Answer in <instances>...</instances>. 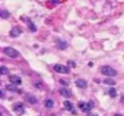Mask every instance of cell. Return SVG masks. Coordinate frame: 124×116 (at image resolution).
<instances>
[{"label": "cell", "instance_id": "cell-18", "mask_svg": "<svg viewBox=\"0 0 124 116\" xmlns=\"http://www.w3.org/2000/svg\"><path fill=\"white\" fill-rule=\"evenodd\" d=\"M45 106H46V108H51V107L53 106V102H52L51 100H46V101L45 102Z\"/></svg>", "mask_w": 124, "mask_h": 116}, {"label": "cell", "instance_id": "cell-21", "mask_svg": "<svg viewBox=\"0 0 124 116\" xmlns=\"http://www.w3.org/2000/svg\"><path fill=\"white\" fill-rule=\"evenodd\" d=\"M48 2L51 4H59L60 0H48Z\"/></svg>", "mask_w": 124, "mask_h": 116}, {"label": "cell", "instance_id": "cell-9", "mask_svg": "<svg viewBox=\"0 0 124 116\" xmlns=\"http://www.w3.org/2000/svg\"><path fill=\"white\" fill-rule=\"evenodd\" d=\"M10 81H11L12 84H15V85H19V84H21V78H20L18 75H16V74L10 76Z\"/></svg>", "mask_w": 124, "mask_h": 116}, {"label": "cell", "instance_id": "cell-4", "mask_svg": "<svg viewBox=\"0 0 124 116\" xmlns=\"http://www.w3.org/2000/svg\"><path fill=\"white\" fill-rule=\"evenodd\" d=\"M53 70L59 73H68L69 72V68L67 66H63L60 64H56L53 67Z\"/></svg>", "mask_w": 124, "mask_h": 116}, {"label": "cell", "instance_id": "cell-12", "mask_svg": "<svg viewBox=\"0 0 124 116\" xmlns=\"http://www.w3.org/2000/svg\"><path fill=\"white\" fill-rule=\"evenodd\" d=\"M63 103H64V106H65V108H66L67 110H69V111H74V106H73V103H72V102H70L69 101H65Z\"/></svg>", "mask_w": 124, "mask_h": 116}, {"label": "cell", "instance_id": "cell-2", "mask_svg": "<svg viewBox=\"0 0 124 116\" xmlns=\"http://www.w3.org/2000/svg\"><path fill=\"white\" fill-rule=\"evenodd\" d=\"M101 72H102L103 74H105L107 76H114V75L117 74V72L114 69H112L111 67H109V66H104L101 69Z\"/></svg>", "mask_w": 124, "mask_h": 116}, {"label": "cell", "instance_id": "cell-24", "mask_svg": "<svg viewBox=\"0 0 124 116\" xmlns=\"http://www.w3.org/2000/svg\"><path fill=\"white\" fill-rule=\"evenodd\" d=\"M114 116H122V115H121V114H115Z\"/></svg>", "mask_w": 124, "mask_h": 116}, {"label": "cell", "instance_id": "cell-5", "mask_svg": "<svg viewBox=\"0 0 124 116\" xmlns=\"http://www.w3.org/2000/svg\"><path fill=\"white\" fill-rule=\"evenodd\" d=\"M13 109L17 113V114H22L24 112V105L22 102H15L13 104Z\"/></svg>", "mask_w": 124, "mask_h": 116}, {"label": "cell", "instance_id": "cell-1", "mask_svg": "<svg viewBox=\"0 0 124 116\" xmlns=\"http://www.w3.org/2000/svg\"><path fill=\"white\" fill-rule=\"evenodd\" d=\"M3 52H4L7 56H9V57H11V58H16V57L19 55L18 51H17L16 49H15L14 47H11V46L5 47V48L3 49Z\"/></svg>", "mask_w": 124, "mask_h": 116}, {"label": "cell", "instance_id": "cell-6", "mask_svg": "<svg viewBox=\"0 0 124 116\" xmlns=\"http://www.w3.org/2000/svg\"><path fill=\"white\" fill-rule=\"evenodd\" d=\"M22 18V21H25L26 22V24H27V26H28V28L32 31V32H36L37 31V27H36V25L31 21V19H29V18H27V17H21Z\"/></svg>", "mask_w": 124, "mask_h": 116}, {"label": "cell", "instance_id": "cell-7", "mask_svg": "<svg viewBox=\"0 0 124 116\" xmlns=\"http://www.w3.org/2000/svg\"><path fill=\"white\" fill-rule=\"evenodd\" d=\"M56 45L59 49H65V48H67L68 44H67L66 41H64L62 39H57L56 40Z\"/></svg>", "mask_w": 124, "mask_h": 116}, {"label": "cell", "instance_id": "cell-14", "mask_svg": "<svg viewBox=\"0 0 124 116\" xmlns=\"http://www.w3.org/2000/svg\"><path fill=\"white\" fill-rule=\"evenodd\" d=\"M26 99H27V101H28L30 103H36V102H37L36 97H34V96H32V95H27Z\"/></svg>", "mask_w": 124, "mask_h": 116}, {"label": "cell", "instance_id": "cell-11", "mask_svg": "<svg viewBox=\"0 0 124 116\" xmlns=\"http://www.w3.org/2000/svg\"><path fill=\"white\" fill-rule=\"evenodd\" d=\"M76 85L79 88H85L87 86V82L84 79H78L76 80Z\"/></svg>", "mask_w": 124, "mask_h": 116}, {"label": "cell", "instance_id": "cell-19", "mask_svg": "<svg viewBox=\"0 0 124 116\" xmlns=\"http://www.w3.org/2000/svg\"><path fill=\"white\" fill-rule=\"evenodd\" d=\"M108 94H109V96H110L111 98L116 97V89H114V88H110V89L108 90Z\"/></svg>", "mask_w": 124, "mask_h": 116}, {"label": "cell", "instance_id": "cell-15", "mask_svg": "<svg viewBox=\"0 0 124 116\" xmlns=\"http://www.w3.org/2000/svg\"><path fill=\"white\" fill-rule=\"evenodd\" d=\"M9 15H10V13H9L8 11H6V10L1 11V13H0V16H1L2 18H7Z\"/></svg>", "mask_w": 124, "mask_h": 116}, {"label": "cell", "instance_id": "cell-22", "mask_svg": "<svg viewBox=\"0 0 124 116\" xmlns=\"http://www.w3.org/2000/svg\"><path fill=\"white\" fill-rule=\"evenodd\" d=\"M89 116H98V115H96V114H90Z\"/></svg>", "mask_w": 124, "mask_h": 116}, {"label": "cell", "instance_id": "cell-16", "mask_svg": "<svg viewBox=\"0 0 124 116\" xmlns=\"http://www.w3.org/2000/svg\"><path fill=\"white\" fill-rule=\"evenodd\" d=\"M0 72H1V74L5 75V74L9 73V69L6 68L5 66H1V68H0Z\"/></svg>", "mask_w": 124, "mask_h": 116}, {"label": "cell", "instance_id": "cell-20", "mask_svg": "<svg viewBox=\"0 0 124 116\" xmlns=\"http://www.w3.org/2000/svg\"><path fill=\"white\" fill-rule=\"evenodd\" d=\"M59 82H60V84H63V85H68V84H69V83L67 82V80H65V79H60Z\"/></svg>", "mask_w": 124, "mask_h": 116}, {"label": "cell", "instance_id": "cell-3", "mask_svg": "<svg viewBox=\"0 0 124 116\" xmlns=\"http://www.w3.org/2000/svg\"><path fill=\"white\" fill-rule=\"evenodd\" d=\"M93 102L89 101L88 102H78V107L83 111V112H89L91 110V108L93 107Z\"/></svg>", "mask_w": 124, "mask_h": 116}, {"label": "cell", "instance_id": "cell-8", "mask_svg": "<svg viewBox=\"0 0 124 116\" xmlns=\"http://www.w3.org/2000/svg\"><path fill=\"white\" fill-rule=\"evenodd\" d=\"M21 32H22V30H21L18 26H15V27H13V29L11 30L10 35H11V37H17V36H19V35L21 34Z\"/></svg>", "mask_w": 124, "mask_h": 116}, {"label": "cell", "instance_id": "cell-13", "mask_svg": "<svg viewBox=\"0 0 124 116\" xmlns=\"http://www.w3.org/2000/svg\"><path fill=\"white\" fill-rule=\"evenodd\" d=\"M6 89L9 90V91H12V92H18V89L16 88V85L15 84H9L6 86Z\"/></svg>", "mask_w": 124, "mask_h": 116}, {"label": "cell", "instance_id": "cell-23", "mask_svg": "<svg viewBox=\"0 0 124 116\" xmlns=\"http://www.w3.org/2000/svg\"><path fill=\"white\" fill-rule=\"evenodd\" d=\"M121 102H124V96H123V98L121 99Z\"/></svg>", "mask_w": 124, "mask_h": 116}, {"label": "cell", "instance_id": "cell-17", "mask_svg": "<svg viewBox=\"0 0 124 116\" xmlns=\"http://www.w3.org/2000/svg\"><path fill=\"white\" fill-rule=\"evenodd\" d=\"M104 83H105V84H108V85H114L116 82H115V80H113V79H111V78H106V79L104 80Z\"/></svg>", "mask_w": 124, "mask_h": 116}, {"label": "cell", "instance_id": "cell-10", "mask_svg": "<svg viewBox=\"0 0 124 116\" xmlns=\"http://www.w3.org/2000/svg\"><path fill=\"white\" fill-rule=\"evenodd\" d=\"M59 93H60L63 97H65V98H70V97L72 96V92H71L69 89H67V88H61V89L59 90Z\"/></svg>", "mask_w": 124, "mask_h": 116}]
</instances>
